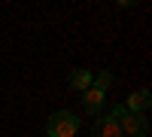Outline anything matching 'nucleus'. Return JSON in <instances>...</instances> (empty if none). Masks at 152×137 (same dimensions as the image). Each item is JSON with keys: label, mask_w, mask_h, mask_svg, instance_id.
<instances>
[{"label": "nucleus", "mask_w": 152, "mask_h": 137, "mask_svg": "<svg viewBox=\"0 0 152 137\" xmlns=\"http://www.w3.org/2000/svg\"><path fill=\"white\" fill-rule=\"evenodd\" d=\"M110 116L119 122L122 137H146V134H149V122H146L143 113H128L125 107H113Z\"/></svg>", "instance_id": "obj_1"}, {"label": "nucleus", "mask_w": 152, "mask_h": 137, "mask_svg": "<svg viewBox=\"0 0 152 137\" xmlns=\"http://www.w3.org/2000/svg\"><path fill=\"white\" fill-rule=\"evenodd\" d=\"M70 85H73L76 92H88V89H91V73L82 70V67L70 70Z\"/></svg>", "instance_id": "obj_6"}, {"label": "nucleus", "mask_w": 152, "mask_h": 137, "mask_svg": "<svg viewBox=\"0 0 152 137\" xmlns=\"http://www.w3.org/2000/svg\"><path fill=\"white\" fill-rule=\"evenodd\" d=\"M94 137H122V131H119V122L113 119L110 113H107V116H100V119L94 122Z\"/></svg>", "instance_id": "obj_3"}, {"label": "nucleus", "mask_w": 152, "mask_h": 137, "mask_svg": "<svg viewBox=\"0 0 152 137\" xmlns=\"http://www.w3.org/2000/svg\"><path fill=\"white\" fill-rule=\"evenodd\" d=\"M79 116L70 113V110H58V113L49 116L46 128H49V137H76L79 134Z\"/></svg>", "instance_id": "obj_2"}, {"label": "nucleus", "mask_w": 152, "mask_h": 137, "mask_svg": "<svg viewBox=\"0 0 152 137\" xmlns=\"http://www.w3.org/2000/svg\"><path fill=\"white\" fill-rule=\"evenodd\" d=\"M152 104V97H149V92H134L131 97H128V101H125L122 107L125 110H128V113H143V110Z\"/></svg>", "instance_id": "obj_4"}, {"label": "nucleus", "mask_w": 152, "mask_h": 137, "mask_svg": "<svg viewBox=\"0 0 152 137\" xmlns=\"http://www.w3.org/2000/svg\"><path fill=\"white\" fill-rule=\"evenodd\" d=\"M85 97H82V104H85V113H100V107H104V92H97V89H88V92H82Z\"/></svg>", "instance_id": "obj_5"}, {"label": "nucleus", "mask_w": 152, "mask_h": 137, "mask_svg": "<svg viewBox=\"0 0 152 137\" xmlns=\"http://www.w3.org/2000/svg\"><path fill=\"white\" fill-rule=\"evenodd\" d=\"M110 85H113V73L110 70H104V73H97V76H91V89H97V92H110Z\"/></svg>", "instance_id": "obj_7"}]
</instances>
